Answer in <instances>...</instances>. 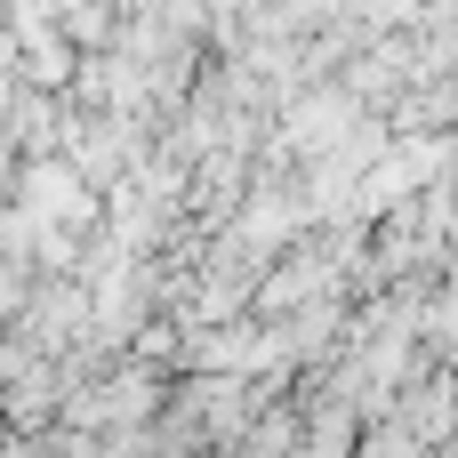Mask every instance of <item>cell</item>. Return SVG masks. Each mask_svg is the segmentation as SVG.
Masks as SVG:
<instances>
[{
	"instance_id": "1",
	"label": "cell",
	"mask_w": 458,
	"mask_h": 458,
	"mask_svg": "<svg viewBox=\"0 0 458 458\" xmlns=\"http://www.w3.org/2000/svg\"><path fill=\"white\" fill-rule=\"evenodd\" d=\"M24 298H32L24 266H16V258H0V314H24Z\"/></svg>"
}]
</instances>
